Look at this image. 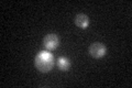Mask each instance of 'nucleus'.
Returning a JSON list of instances; mask_svg holds the SVG:
<instances>
[{"label":"nucleus","instance_id":"1","mask_svg":"<svg viewBox=\"0 0 132 88\" xmlns=\"http://www.w3.org/2000/svg\"><path fill=\"white\" fill-rule=\"evenodd\" d=\"M54 65V57L48 52H41L35 57V66L40 72L47 73Z\"/></svg>","mask_w":132,"mask_h":88},{"label":"nucleus","instance_id":"2","mask_svg":"<svg viewBox=\"0 0 132 88\" xmlns=\"http://www.w3.org/2000/svg\"><path fill=\"white\" fill-rule=\"evenodd\" d=\"M89 53L90 55L96 57V58H100L102 56H105L106 54V46L102 43H99V42H96V43H93L89 47Z\"/></svg>","mask_w":132,"mask_h":88},{"label":"nucleus","instance_id":"3","mask_svg":"<svg viewBox=\"0 0 132 88\" xmlns=\"http://www.w3.org/2000/svg\"><path fill=\"white\" fill-rule=\"evenodd\" d=\"M43 42H44V46L47 50H55L60 44V39L56 34L51 33V34H47L44 37Z\"/></svg>","mask_w":132,"mask_h":88},{"label":"nucleus","instance_id":"4","mask_svg":"<svg viewBox=\"0 0 132 88\" xmlns=\"http://www.w3.org/2000/svg\"><path fill=\"white\" fill-rule=\"evenodd\" d=\"M75 23H76V26L79 27L80 29H86L88 27V24H89V19H88V17L86 14L79 13V14L76 15Z\"/></svg>","mask_w":132,"mask_h":88},{"label":"nucleus","instance_id":"5","mask_svg":"<svg viewBox=\"0 0 132 88\" xmlns=\"http://www.w3.org/2000/svg\"><path fill=\"white\" fill-rule=\"evenodd\" d=\"M69 66H71V62H69L68 58H66L64 56H61V57L57 58V67H59L61 70L66 72V70H68Z\"/></svg>","mask_w":132,"mask_h":88}]
</instances>
